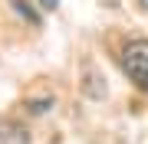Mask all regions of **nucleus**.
Masks as SVG:
<instances>
[{
    "instance_id": "f257e3e1",
    "label": "nucleus",
    "mask_w": 148,
    "mask_h": 144,
    "mask_svg": "<svg viewBox=\"0 0 148 144\" xmlns=\"http://www.w3.org/2000/svg\"><path fill=\"white\" fill-rule=\"evenodd\" d=\"M122 69L142 92H148V39H132L122 49Z\"/></svg>"
},
{
    "instance_id": "f03ea898",
    "label": "nucleus",
    "mask_w": 148,
    "mask_h": 144,
    "mask_svg": "<svg viewBox=\"0 0 148 144\" xmlns=\"http://www.w3.org/2000/svg\"><path fill=\"white\" fill-rule=\"evenodd\" d=\"M0 144H30V131L16 121H0Z\"/></svg>"
},
{
    "instance_id": "7ed1b4c3",
    "label": "nucleus",
    "mask_w": 148,
    "mask_h": 144,
    "mask_svg": "<svg viewBox=\"0 0 148 144\" xmlns=\"http://www.w3.org/2000/svg\"><path fill=\"white\" fill-rule=\"evenodd\" d=\"M10 7H13V10H16V13H20V16H23V20H30V23H36V13H33V10H30V7H27V3H23V0H13V3H10Z\"/></svg>"
},
{
    "instance_id": "20e7f679",
    "label": "nucleus",
    "mask_w": 148,
    "mask_h": 144,
    "mask_svg": "<svg viewBox=\"0 0 148 144\" xmlns=\"http://www.w3.org/2000/svg\"><path fill=\"white\" fill-rule=\"evenodd\" d=\"M40 3L46 7V10H56V7H59V0H40Z\"/></svg>"
},
{
    "instance_id": "39448f33",
    "label": "nucleus",
    "mask_w": 148,
    "mask_h": 144,
    "mask_svg": "<svg viewBox=\"0 0 148 144\" xmlns=\"http://www.w3.org/2000/svg\"><path fill=\"white\" fill-rule=\"evenodd\" d=\"M138 7H145V10H148V0H138Z\"/></svg>"
}]
</instances>
